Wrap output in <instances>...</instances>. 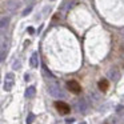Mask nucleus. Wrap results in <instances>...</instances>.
Listing matches in <instances>:
<instances>
[{
    "label": "nucleus",
    "mask_w": 124,
    "mask_h": 124,
    "mask_svg": "<svg viewBox=\"0 0 124 124\" xmlns=\"http://www.w3.org/2000/svg\"><path fill=\"white\" fill-rule=\"evenodd\" d=\"M55 108H56L62 115H68L70 111H71L70 105H68L67 103H64V101H56L55 103Z\"/></svg>",
    "instance_id": "1"
},
{
    "label": "nucleus",
    "mask_w": 124,
    "mask_h": 124,
    "mask_svg": "<svg viewBox=\"0 0 124 124\" xmlns=\"http://www.w3.org/2000/svg\"><path fill=\"white\" fill-rule=\"evenodd\" d=\"M67 88L70 89L71 92L76 93V95L81 92V87H80V84H79V81H76V80H70V81H67Z\"/></svg>",
    "instance_id": "2"
},
{
    "label": "nucleus",
    "mask_w": 124,
    "mask_h": 124,
    "mask_svg": "<svg viewBox=\"0 0 124 124\" xmlns=\"http://www.w3.org/2000/svg\"><path fill=\"white\" fill-rule=\"evenodd\" d=\"M97 87H99L100 91L105 92V91L108 89V87H109V84H108V81H107V80H100V81H99V84H97Z\"/></svg>",
    "instance_id": "3"
},
{
    "label": "nucleus",
    "mask_w": 124,
    "mask_h": 124,
    "mask_svg": "<svg viewBox=\"0 0 124 124\" xmlns=\"http://www.w3.org/2000/svg\"><path fill=\"white\" fill-rule=\"evenodd\" d=\"M31 64L32 65H36L38 64V55H32V59H31Z\"/></svg>",
    "instance_id": "4"
}]
</instances>
